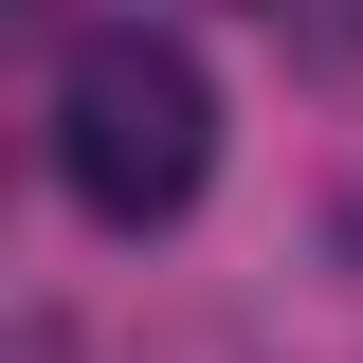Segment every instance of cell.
I'll use <instances>...</instances> for the list:
<instances>
[{"instance_id":"obj_1","label":"cell","mask_w":363,"mask_h":363,"mask_svg":"<svg viewBox=\"0 0 363 363\" xmlns=\"http://www.w3.org/2000/svg\"><path fill=\"white\" fill-rule=\"evenodd\" d=\"M55 182H73V218L109 236H164L200 218V182H218V73L145 18H91L73 73H55Z\"/></svg>"}]
</instances>
